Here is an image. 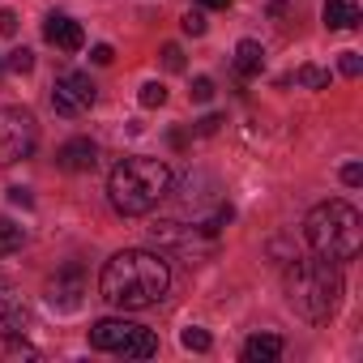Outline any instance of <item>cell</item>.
Returning a JSON list of instances; mask_svg holds the SVG:
<instances>
[{
  "instance_id": "obj_3",
  "label": "cell",
  "mask_w": 363,
  "mask_h": 363,
  "mask_svg": "<svg viewBox=\"0 0 363 363\" xmlns=\"http://www.w3.org/2000/svg\"><path fill=\"white\" fill-rule=\"evenodd\" d=\"M282 286H286V303L303 316V320H312V325H320V320H329L333 312H337V303H342V274H337V261H325V257H295L291 265H286V278H282Z\"/></svg>"
},
{
  "instance_id": "obj_4",
  "label": "cell",
  "mask_w": 363,
  "mask_h": 363,
  "mask_svg": "<svg viewBox=\"0 0 363 363\" xmlns=\"http://www.w3.org/2000/svg\"><path fill=\"white\" fill-rule=\"evenodd\" d=\"M303 240L325 261H350L363 244V218L346 201H320L303 223Z\"/></svg>"
},
{
  "instance_id": "obj_2",
  "label": "cell",
  "mask_w": 363,
  "mask_h": 363,
  "mask_svg": "<svg viewBox=\"0 0 363 363\" xmlns=\"http://www.w3.org/2000/svg\"><path fill=\"white\" fill-rule=\"evenodd\" d=\"M167 193H171V167H167L162 158L133 154V158H120V162L111 167L107 197H111L116 214H124V218L150 214Z\"/></svg>"
},
{
  "instance_id": "obj_21",
  "label": "cell",
  "mask_w": 363,
  "mask_h": 363,
  "mask_svg": "<svg viewBox=\"0 0 363 363\" xmlns=\"http://www.w3.org/2000/svg\"><path fill=\"white\" fill-rule=\"evenodd\" d=\"M162 65H167L171 73H179V69H184V52H179L175 43H167V48H162Z\"/></svg>"
},
{
  "instance_id": "obj_6",
  "label": "cell",
  "mask_w": 363,
  "mask_h": 363,
  "mask_svg": "<svg viewBox=\"0 0 363 363\" xmlns=\"http://www.w3.org/2000/svg\"><path fill=\"white\" fill-rule=\"evenodd\" d=\"M39 141V124L26 107H0V167L30 158Z\"/></svg>"
},
{
  "instance_id": "obj_1",
  "label": "cell",
  "mask_w": 363,
  "mask_h": 363,
  "mask_svg": "<svg viewBox=\"0 0 363 363\" xmlns=\"http://www.w3.org/2000/svg\"><path fill=\"white\" fill-rule=\"evenodd\" d=\"M171 286V269L158 252H145V248H124L116 252L107 265H103V278H99V291L111 308H124V312H137V308H150L167 295Z\"/></svg>"
},
{
  "instance_id": "obj_28",
  "label": "cell",
  "mask_w": 363,
  "mask_h": 363,
  "mask_svg": "<svg viewBox=\"0 0 363 363\" xmlns=\"http://www.w3.org/2000/svg\"><path fill=\"white\" fill-rule=\"evenodd\" d=\"M218 124H223V116H206V120H197V133H201V137H214Z\"/></svg>"
},
{
  "instance_id": "obj_20",
  "label": "cell",
  "mask_w": 363,
  "mask_h": 363,
  "mask_svg": "<svg viewBox=\"0 0 363 363\" xmlns=\"http://www.w3.org/2000/svg\"><path fill=\"white\" fill-rule=\"evenodd\" d=\"M9 69H13V73H30V69H35V52H26V48H18V52L9 56Z\"/></svg>"
},
{
  "instance_id": "obj_29",
  "label": "cell",
  "mask_w": 363,
  "mask_h": 363,
  "mask_svg": "<svg viewBox=\"0 0 363 363\" xmlns=\"http://www.w3.org/2000/svg\"><path fill=\"white\" fill-rule=\"evenodd\" d=\"M9 201H13V206H22V210H30V206H35V197H30L26 189H9Z\"/></svg>"
},
{
  "instance_id": "obj_5",
  "label": "cell",
  "mask_w": 363,
  "mask_h": 363,
  "mask_svg": "<svg viewBox=\"0 0 363 363\" xmlns=\"http://www.w3.org/2000/svg\"><path fill=\"white\" fill-rule=\"evenodd\" d=\"M90 346L94 350H111V354H124V359H150L158 354V337L154 329L137 325V320H120V316H107L90 329Z\"/></svg>"
},
{
  "instance_id": "obj_30",
  "label": "cell",
  "mask_w": 363,
  "mask_h": 363,
  "mask_svg": "<svg viewBox=\"0 0 363 363\" xmlns=\"http://www.w3.org/2000/svg\"><path fill=\"white\" fill-rule=\"evenodd\" d=\"M231 0H201V9H227Z\"/></svg>"
},
{
  "instance_id": "obj_26",
  "label": "cell",
  "mask_w": 363,
  "mask_h": 363,
  "mask_svg": "<svg viewBox=\"0 0 363 363\" xmlns=\"http://www.w3.org/2000/svg\"><path fill=\"white\" fill-rule=\"evenodd\" d=\"M342 179H346L350 189H359V184H363V167H359V162H346V167H342Z\"/></svg>"
},
{
  "instance_id": "obj_8",
  "label": "cell",
  "mask_w": 363,
  "mask_h": 363,
  "mask_svg": "<svg viewBox=\"0 0 363 363\" xmlns=\"http://www.w3.org/2000/svg\"><path fill=\"white\" fill-rule=\"evenodd\" d=\"M82 295H86V274L82 265H65L52 282H48V303L56 312H77L82 308Z\"/></svg>"
},
{
  "instance_id": "obj_15",
  "label": "cell",
  "mask_w": 363,
  "mask_h": 363,
  "mask_svg": "<svg viewBox=\"0 0 363 363\" xmlns=\"http://www.w3.org/2000/svg\"><path fill=\"white\" fill-rule=\"evenodd\" d=\"M0 354L5 359H39V350L22 333H0Z\"/></svg>"
},
{
  "instance_id": "obj_19",
  "label": "cell",
  "mask_w": 363,
  "mask_h": 363,
  "mask_svg": "<svg viewBox=\"0 0 363 363\" xmlns=\"http://www.w3.org/2000/svg\"><path fill=\"white\" fill-rule=\"evenodd\" d=\"M179 342H184L189 350H210V333L206 329H184V333H179Z\"/></svg>"
},
{
  "instance_id": "obj_18",
  "label": "cell",
  "mask_w": 363,
  "mask_h": 363,
  "mask_svg": "<svg viewBox=\"0 0 363 363\" xmlns=\"http://www.w3.org/2000/svg\"><path fill=\"white\" fill-rule=\"evenodd\" d=\"M167 103V86L162 82H145L141 86V107H162Z\"/></svg>"
},
{
  "instance_id": "obj_27",
  "label": "cell",
  "mask_w": 363,
  "mask_h": 363,
  "mask_svg": "<svg viewBox=\"0 0 363 363\" xmlns=\"http://www.w3.org/2000/svg\"><path fill=\"white\" fill-rule=\"evenodd\" d=\"M90 60H94V65H111V60H116V52H111L107 43H94V48H90Z\"/></svg>"
},
{
  "instance_id": "obj_13",
  "label": "cell",
  "mask_w": 363,
  "mask_h": 363,
  "mask_svg": "<svg viewBox=\"0 0 363 363\" xmlns=\"http://www.w3.org/2000/svg\"><path fill=\"white\" fill-rule=\"evenodd\" d=\"M261 69H265V48L257 39H244L235 48V73L248 82V77H261Z\"/></svg>"
},
{
  "instance_id": "obj_7",
  "label": "cell",
  "mask_w": 363,
  "mask_h": 363,
  "mask_svg": "<svg viewBox=\"0 0 363 363\" xmlns=\"http://www.w3.org/2000/svg\"><path fill=\"white\" fill-rule=\"evenodd\" d=\"M94 94L99 90H94V82L86 73H60L56 86H52V107H56V116L77 120V116H86L94 107Z\"/></svg>"
},
{
  "instance_id": "obj_17",
  "label": "cell",
  "mask_w": 363,
  "mask_h": 363,
  "mask_svg": "<svg viewBox=\"0 0 363 363\" xmlns=\"http://www.w3.org/2000/svg\"><path fill=\"white\" fill-rule=\"evenodd\" d=\"M295 82L308 86V90H329V73L316 69V65H299V69H295Z\"/></svg>"
},
{
  "instance_id": "obj_12",
  "label": "cell",
  "mask_w": 363,
  "mask_h": 363,
  "mask_svg": "<svg viewBox=\"0 0 363 363\" xmlns=\"http://www.w3.org/2000/svg\"><path fill=\"white\" fill-rule=\"evenodd\" d=\"M320 18H325V30H354L363 22V9L350 5V0H325Z\"/></svg>"
},
{
  "instance_id": "obj_25",
  "label": "cell",
  "mask_w": 363,
  "mask_h": 363,
  "mask_svg": "<svg viewBox=\"0 0 363 363\" xmlns=\"http://www.w3.org/2000/svg\"><path fill=\"white\" fill-rule=\"evenodd\" d=\"M0 35H5V39L18 35V13L13 9H0Z\"/></svg>"
},
{
  "instance_id": "obj_11",
  "label": "cell",
  "mask_w": 363,
  "mask_h": 363,
  "mask_svg": "<svg viewBox=\"0 0 363 363\" xmlns=\"http://www.w3.org/2000/svg\"><path fill=\"white\" fill-rule=\"evenodd\" d=\"M94 162H99V150H94L90 137L65 141V145L56 150V167H60V171H94Z\"/></svg>"
},
{
  "instance_id": "obj_24",
  "label": "cell",
  "mask_w": 363,
  "mask_h": 363,
  "mask_svg": "<svg viewBox=\"0 0 363 363\" xmlns=\"http://www.w3.org/2000/svg\"><path fill=\"white\" fill-rule=\"evenodd\" d=\"M193 99H197V103H210V99H214V82H210V77H197V82H193Z\"/></svg>"
},
{
  "instance_id": "obj_9",
  "label": "cell",
  "mask_w": 363,
  "mask_h": 363,
  "mask_svg": "<svg viewBox=\"0 0 363 363\" xmlns=\"http://www.w3.org/2000/svg\"><path fill=\"white\" fill-rule=\"evenodd\" d=\"M43 39H48L52 48H60V52H77V48L86 43L82 26H77L69 13H48V22H43Z\"/></svg>"
},
{
  "instance_id": "obj_23",
  "label": "cell",
  "mask_w": 363,
  "mask_h": 363,
  "mask_svg": "<svg viewBox=\"0 0 363 363\" xmlns=\"http://www.w3.org/2000/svg\"><path fill=\"white\" fill-rule=\"evenodd\" d=\"M184 35L201 39V35H206V13H189V18H184Z\"/></svg>"
},
{
  "instance_id": "obj_10",
  "label": "cell",
  "mask_w": 363,
  "mask_h": 363,
  "mask_svg": "<svg viewBox=\"0 0 363 363\" xmlns=\"http://www.w3.org/2000/svg\"><path fill=\"white\" fill-rule=\"evenodd\" d=\"M26 325H30L26 299H22L9 282H0V333H22Z\"/></svg>"
},
{
  "instance_id": "obj_16",
  "label": "cell",
  "mask_w": 363,
  "mask_h": 363,
  "mask_svg": "<svg viewBox=\"0 0 363 363\" xmlns=\"http://www.w3.org/2000/svg\"><path fill=\"white\" fill-rule=\"evenodd\" d=\"M22 244H26V231H22L18 223H9V218H0V257L18 252Z\"/></svg>"
},
{
  "instance_id": "obj_22",
  "label": "cell",
  "mask_w": 363,
  "mask_h": 363,
  "mask_svg": "<svg viewBox=\"0 0 363 363\" xmlns=\"http://www.w3.org/2000/svg\"><path fill=\"white\" fill-rule=\"evenodd\" d=\"M337 69H342L346 77H359V73H363V60H359L354 52H342V60H337Z\"/></svg>"
},
{
  "instance_id": "obj_14",
  "label": "cell",
  "mask_w": 363,
  "mask_h": 363,
  "mask_svg": "<svg viewBox=\"0 0 363 363\" xmlns=\"http://www.w3.org/2000/svg\"><path fill=\"white\" fill-rule=\"evenodd\" d=\"M278 354H282V337L274 333H257L244 342V363H274Z\"/></svg>"
}]
</instances>
